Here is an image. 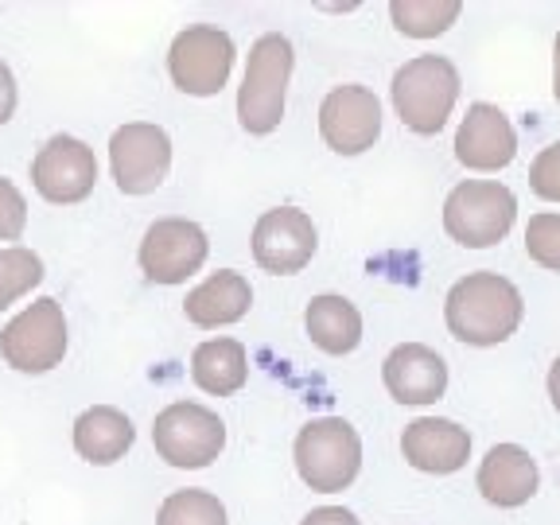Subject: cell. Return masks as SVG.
Segmentation results:
<instances>
[{
  "instance_id": "3",
  "label": "cell",
  "mask_w": 560,
  "mask_h": 525,
  "mask_svg": "<svg viewBox=\"0 0 560 525\" xmlns=\"http://www.w3.org/2000/svg\"><path fill=\"white\" fill-rule=\"evenodd\" d=\"M394 109L401 125L417 137H436L447 125L459 97V70L444 55H417L394 74Z\"/></svg>"
},
{
  "instance_id": "13",
  "label": "cell",
  "mask_w": 560,
  "mask_h": 525,
  "mask_svg": "<svg viewBox=\"0 0 560 525\" xmlns=\"http://www.w3.org/2000/svg\"><path fill=\"white\" fill-rule=\"evenodd\" d=\"M254 261L272 277H292L300 272L319 249V230L312 214L300 207H272L265 210L254 226Z\"/></svg>"
},
{
  "instance_id": "26",
  "label": "cell",
  "mask_w": 560,
  "mask_h": 525,
  "mask_svg": "<svg viewBox=\"0 0 560 525\" xmlns=\"http://www.w3.org/2000/svg\"><path fill=\"white\" fill-rule=\"evenodd\" d=\"M27 230V199L12 179L0 175V242H20Z\"/></svg>"
},
{
  "instance_id": "29",
  "label": "cell",
  "mask_w": 560,
  "mask_h": 525,
  "mask_svg": "<svg viewBox=\"0 0 560 525\" xmlns=\"http://www.w3.org/2000/svg\"><path fill=\"white\" fill-rule=\"evenodd\" d=\"M300 525H362V522L350 514L347 506H319V510H312Z\"/></svg>"
},
{
  "instance_id": "28",
  "label": "cell",
  "mask_w": 560,
  "mask_h": 525,
  "mask_svg": "<svg viewBox=\"0 0 560 525\" xmlns=\"http://www.w3.org/2000/svg\"><path fill=\"white\" fill-rule=\"evenodd\" d=\"M16 102H20V90H16V79H12V67L0 59V125L12 121V114H16Z\"/></svg>"
},
{
  "instance_id": "14",
  "label": "cell",
  "mask_w": 560,
  "mask_h": 525,
  "mask_svg": "<svg viewBox=\"0 0 560 525\" xmlns=\"http://www.w3.org/2000/svg\"><path fill=\"white\" fill-rule=\"evenodd\" d=\"M517 156V132L499 105L475 102L455 129V160L471 172H502Z\"/></svg>"
},
{
  "instance_id": "12",
  "label": "cell",
  "mask_w": 560,
  "mask_h": 525,
  "mask_svg": "<svg viewBox=\"0 0 560 525\" xmlns=\"http://www.w3.org/2000/svg\"><path fill=\"white\" fill-rule=\"evenodd\" d=\"M319 137L339 156H359L374 149L382 137V102L374 97V90L359 82L335 86L319 105Z\"/></svg>"
},
{
  "instance_id": "18",
  "label": "cell",
  "mask_w": 560,
  "mask_h": 525,
  "mask_svg": "<svg viewBox=\"0 0 560 525\" xmlns=\"http://www.w3.org/2000/svg\"><path fill=\"white\" fill-rule=\"evenodd\" d=\"M249 307H254V289H249V280L234 269L210 272L199 289H191L184 300L187 324L202 327V331L237 324V319L249 315Z\"/></svg>"
},
{
  "instance_id": "10",
  "label": "cell",
  "mask_w": 560,
  "mask_h": 525,
  "mask_svg": "<svg viewBox=\"0 0 560 525\" xmlns=\"http://www.w3.org/2000/svg\"><path fill=\"white\" fill-rule=\"evenodd\" d=\"M207 254H210V242L199 222L160 219L140 237L137 261H140V272H144L152 284L175 289V284H187V280L207 265Z\"/></svg>"
},
{
  "instance_id": "11",
  "label": "cell",
  "mask_w": 560,
  "mask_h": 525,
  "mask_svg": "<svg viewBox=\"0 0 560 525\" xmlns=\"http://www.w3.org/2000/svg\"><path fill=\"white\" fill-rule=\"evenodd\" d=\"M32 187L39 191V199L55 202V207H74V202L90 199L97 187L94 149L79 137L55 132L32 160Z\"/></svg>"
},
{
  "instance_id": "24",
  "label": "cell",
  "mask_w": 560,
  "mask_h": 525,
  "mask_svg": "<svg viewBox=\"0 0 560 525\" xmlns=\"http://www.w3.org/2000/svg\"><path fill=\"white\" fill-rule=\"evenodd\" d=\"M39 280H44V257L35 249H27V245L0 249V312L16 304L20 296H27Z\"/></svg>"
},
{
  "instance_id": "30",
  "label": "cell",
  "mask_w": 560,
  "mask_h": 525,
  "mask_svg": "<svg viewBox=\"0 0 560 525\" xmlns=\"http://www.w3.org/2000/svg\"><path fill=\"white\" fill-rule=\"evenodd\" d=\"M549 401H552V409L560 412V359L549 366Z\"/></svg>"
},
{
  "instance_id": "9",
  "label": "cell",
  "mask_w": 560,
  "mask_h": 525,
  "mask_svg": "<svg viewBox=\"0 0 560 525\" xmlns=\"http://www.w3.org/2000/svg\"><path fill=\"white\" fill-rule=\"evenodd\" d=\"M109 172L121 195H152L172 172V137L164 125L129 121L109 137Z\"/></svg>"
},
{
  "instance_id": "8",
  "label": "cell",
  "mask_w": 560,
  "mask_h": 525,
  "mask_svg": "<svg viewBox=\"0 0 560 525\" xmlns=\"http://www.w3.org/2000/svg\"><path fill=\"white\" fill-rule=\"evenodd\" d=\"M0 354L20 374H47L67 359V315L51 296L35 300L0 331Z\"/></svg>"
},
{
  "instance_id": "19",
  "label": "cell",
  "mask_w": 560,
  "mask_h": 525,
  "mask_svg": "<svg viewBox=\"0 0 560 525\" xmlns=\"http://www.w3.org/2000/svg\"><path fill=\"white\" fill-rule=\"evenodd\" d=\"M132 444H137V429L114 405H94L74 420V452L94 467H109L125 459Z\"/></svg>"
},
{
  "instance_id": "5",
  "label": "cell",
  "mask_w": 560,
  "mask_h": 525,
  "mask_svg": "<svg viewBox=\"0 0 560 525\" xmlns=\"http://www.w3.org/2000/svg\"><path fill=\"white\" fill-rule=\"evenodd\" d=\"M517 199L499 179H467L444 199V230L464 249H490L514 230Z\"/></svg>"
},
{
  "instance_id": "25",
  "label": "cell",
  "mask_w": 560,
  "mask_h": 525,
  "mask_svg": "<svg viewBox=\"0 0 560 525\" xmlns=\"http://www.w3.org/2000/svg\"><path fill=\"white\" fill-rule=\"evenodd\" d=\"M525 254L541 269L560 272V214L557 210H541L525 226Z\"/></svg>"
},
{
  "instance_id": "15",
  "label": "cell",
  "mask_w": 560,
  "mask_h": 525,
  "mask_svg": "<svg viewBox=\"0 0 560 525\" xmlns=\"http://www.w3.org/2000/svg\"><path fill=\"white\" fill-rule=\"evenodd\" d=\"M382 382L397 405H432L444 397L447 389V362L424 342H401L385 354L382 362Z\"/></svg>"
},
{
  "instance_id": "23",
  "label": "cell",
  "mask_w": 560,
  "mask_h": 525,
  "mask_svg": "<svg viewBox=\"0 0 560 525\" xmlns=\"http://www.w3.org/2000/svg\"><path fill=\"white\" fill-rule=\"evenodd\" d=\"M156 525H230V517L219 494L187 487V490H172L160 502Z\"/></svg>"
},
{
  "instance_id": "31",
  "label": "cell",
  "mask_w": 560,
  "mask_h": 525,
  "mask_svg": "<svg viewBox=\"0 0 560 525\" xmlns=\"http://www.w3.org/2000/svg\"><path fill=\"white\" fill-rule=\"evenodd\" d=\"M552 97L560 102V32H557V44H552Z\"/></svg>"
},
{
  "instance_id": "20",
  "label": "cell",
  "mask_w": 560,
  "mask_h": 525,
  "mask_svg": "<svg viewBox=\"0 0 560 525\" xmlns=\"http://www.w3.org/2000/svg\"><path fill=\"white\" fill-rule=\"evenodd\" d=\"M304 331L315 347L324 350V354H350V350H359L362 342V312L350 304L347 296H335V292H324V296H315L304 312Z\"/></svg>"
},
{
  "instance_id": "16",
  "label": "cell",
  "mask_w": 560,
  "mask_h": 525,
  "mask_svg": "<svg viewBox=\"0 0 560 525\" xmlns=\"http://www.w3.org/2000/svg\"><path fill=\"white\" fill-rule=\"evenodd\" d=\"M401 455L424 475H455L471 459V432L447 417H420L405 429Z\"/></svg>"
},
{
  "instance_id": "17",
  "label": "cell",
  "mask_w": 560,
  "mask_h": 525,
  "mask_svg": "<svg viewBox=\"0 0 560 525\" xmlns=\"http://www.w3.org/2000/svg\"><path fill=\"white\" fill-rule=\"evenodd\" d=\"M479 494L499 510H517L537 494V464L522 444H494L479 464Z\"/></svg>"
},
{
  "instance_id": "6",
  "label": "cell",
  "mask_w": 560,
  "mask_h": 525,
  "mask_svg": "<svg viewBox=\"0 0 560 525\" xmlns=\"http://www.w3.org/2000/svg\"><path fill=\"white\" fill-rule=\"evenodd\" d=\"M152 444L167 467L202 471L226 447V424L219 412L199 401H172L152 420Z\"/></svg>"
},
{
  "instance_id": "1",
  "label": "cell",
  "mask_w": 560,
  "mask_h": 525,
  "mask_svg": "<svg viewBox=\"0 0 560 525\" xmlns=\"http://www.w3.org/2000/svg\"><path fill=\"white\" fill-rule=\"evenodd\" d=\"M525 300L499 272H467L444 300V324L467 347H499L522 327Z\"/></svg>"
},
{
  "instance_id": "22",
  "label": "cell",
  "mask_w": 560,
  "mask_h": 525,
  "mask_svg": "<svg viewBox=\"0 0 560 525\" xmlns=\"http://www.w3.org/2000/svg\"><path fill=\"white\" fill-rule=\"evenodd\" d=\"M459 12H464L459 0H394L389 4V20L409 39H436L459 20Z\"/></svg>"
},
{
  "instance_id": "27",
  "label": "cell",
  "mask_w": 560,
  "mask_h": 525,
  "mask_svg": "<svg viewBox=\"0 0 560 525\" xmlns=\"http://www.w3.org/2000/svg\"><path fill=\"white\" fill-rule=\"evenodd\" d=\"M529 187L537 199L560 202V140L537 152V160L529 164Z\"/></svg>"
},
{
  "instance_id": "21",
  "label": "cell",
  "mask_w": 560,
  "mask_h": 525,
  "mask_svg": "<svg viewBox=\"0 0 560 525\" xmlns=\"http://www.w3.org/2000/svg\"><path fill=\"white\" fill-rule=\"evenodd\" d=\"M191 382L210 397H230L249 382V354L237 339H207L191 354Z\"/></svg>"
},
{
  "instance_id": "2",
  "label": "cell",
  "mask_w": 560,
  "mask_h": 525,
  "mask_svg": "<svg viewBox=\"0 0 560 525\" xmlns=\"http://www.w3.org/2000/svg\"><path fill=\"white\" fill-rule=\"evenodd\" d=\"M292 67H296V55H292L289 35L269 32L249 47L245 79L237 86V125L249 137H269V132L280 129Z\"/></svg>"
},
{
  "instance_id": "7",
  "label": "cell",
  "mask_w": 560,
  "mask_h": 525,
  "mask_svg": "<svg viewBox=\"0 0 560 525\" xmlns=\"http://www.w3.org/2000/svg\"><path fill=\"white\" fill-rule=\"evenodd\" d=\"M234 39L214 24H191L167 47V74L175 90L187 97H214L230 82L234 70Z\"/></svg>"
},
{
  "instance_id": "4",
  "label": "cell",
  "mask_w": 560,
  "mask_h": 525,
  "mask_svg": "<svg viewBox=\"0 0 560 525\" xmlns=\"http://www.w3.org/2000/svg\"><path fill=\"white\" fill-rule=\"evenodd\" d=\"M292 459H296V475L304 479V487L319 494H339L362 471V436L342 417H315L300 429Z\"/></svg>"
}]
</instances>
